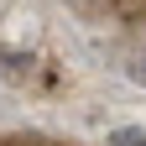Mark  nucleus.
<instances>
[{
    "label": "nucleus",
    "mask_w": 146,
    "mask_h": 146,
    "mask_svg": "<svg viewBox=\"0 0 146 146\" xmlns=\"http://www.w3.org/2000/svg\"><path fill=\"white\" fill-rule=\"evenodd\" d=\"M104 146H146V131L141 125H120V131H110Z\"/></svg>",
    "instance_id": "1"
},
{
    "label": "nucleus",
    "mask_w": 146,
    "mask_h": 146,
    "mask_svg": "<svg viewBox=\"0 0 146 146\" xmlns=\"http://www.w3.org/2000/svg\"><path fill=\"white\" fill-rule=\"evenodd\" d=\"M131 78H136V84H146V58H141V63L131 68Z\"/></svg>",
    "instance_id": "2"
}]
</instances>
